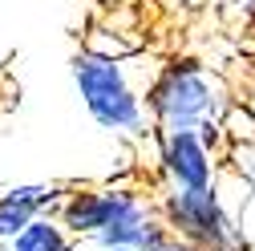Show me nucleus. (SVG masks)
<instances>
[{
    "instance_id": "obj_1",
    "label": "nucleus",
    "mask_w": 255,
    "mask_h": 251,
    "mask_svg": "<svg viewBox=\"0 0 255 251\" xmlns=\"http://www.w3.org/2000/svg\"><path fill=\"white\" fill-rule=\"evenodd\" d=\"M73 85L81 93V106L89 118L110 134H142L146 130V102L134 89L130 73L118 57L98 53V49H81L73 57Z\"/></svg>"
},
{
    "instance_id": "obj_2",
    "label": "nucleus",
    "mask_w": 255,
    "mask_h": 251,
    "mask_svg": "<svg viewBox=\"0 0 255 251\" xmlns=\"http://www.w3.org/2000/svg\"><path fill=\"white\" fill-rule=\"evenodd\" d=\"M146 114L158 130H199L203 122H215L219 89L203 73L199 61H170L142 93Z\"/></svg>"
},
{
    "instance_id": "obj_3",
    "label": "nucleus",
    "mask_w": 255,
    "mask_h": 251,
    "mask_svg": "<svg viewBox=\"0 0 255 251\" xmlns=\"http://www.w3.org/2000/svg\"><path fill=\"white\" fill-rule=\"evenodd\" d=\"M162 223L203 251H243V235L235 227V219L227 215V207L219 203L215 186L203 191H174L162 195Z\"/></svg>"
},
{
    "instance_id": "obj_4",
    "label": "nucleus",
    "mask_w": 255,
    "mask_h": 251,
    "mask_svg": "<svg viewBox=\"0 0 255 251\" xmlns=\"http://www.w3.org/2000/svg\"><path fill=\"white\" fill-rule=\"evenodd\" d=\"M57 219L73 239H93L114 223L150 219V207L138 191H126V186H81V191H65V199L57 203Z\"/></svg>"
},
{
    "instance_id": "obj_5",
    "label": "nucleus",
    "mask_w": 255,
    "mask_h": 251,
    "mask_svg": "<svg viewBox=\"0 0 255 251\" xmlns=\"http://www.w3.org/2000/svg\"><path fill=\"white\" fill-rule=\"evenodd\" d=\"M158 162L174 191L215 186V158L199 130H158Z\"/></svg>"
},
{
    "instance_id": "obj_6",
    "label": "nucleus",
    "mask_w": 255,
    "mask_h": 251,
    "mask_svg": "<svg viewBox=\"0 0 255 251\" xmlns=\"http://www.w3.org/2000/svg\"><path fill=\"white\" fill-rule=\"evenodd\" d=\"M65 191H61L57 182H20V186H8L4 195H0V243L16 239L33 219L49 215Z\"/></svg>"
},
{
    "instance_id": "obj_7",
    "label": "nucleus",
    "mask_w": 255,
    "mask_h": 251,
    "mask_svg": "<svg viewBox=\"0 0 255 251\" xmlns=\"http://www.w3.org/2000/svg\"><path fill=\"white\" fill-rule=\"evenodd\" d=\"M8 251H73V235L61 227L57 215H41L16 239H8Z\"/></svg>"
},
{
    "instance_id": "obj_8",
    "label": "nucleus",
    "mask_w": 255,
    "mask_h": 251,
    "mask_svg": "<svg viewBox=\"0 0 255 251\" xmlns=\"http://www.w3.org/2000/svg\"><path fill=\"white\" fill-rule=\"evenodd\" d=\"M166 251H203V247H195V243H186V239H178V235H174Z\"/></svg>"
}]
</instances>
